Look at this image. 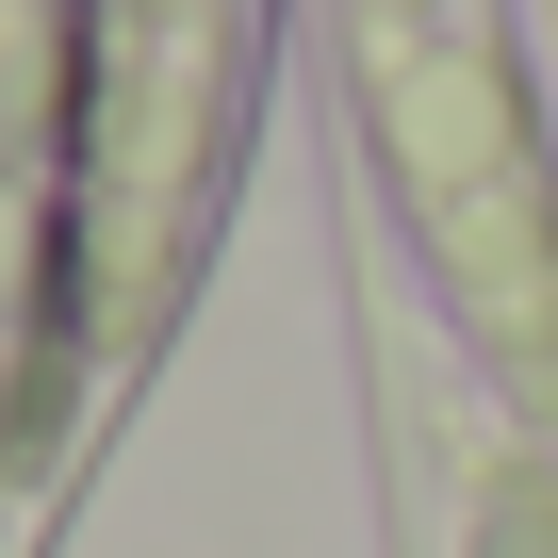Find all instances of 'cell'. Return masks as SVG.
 <instances>
[{
  "instance_id": "obj_1",
  "label": "cell",
  "mask_w": 558,
  "mask_h": 558,
  "mask_svg": "<svg viewBox=\"0 0 558 558\" xmlns=\"http://www.w3.org/2000/svg\"><path fill=\"white\" fill-rule=\"evenodd\" d=\"M476 558H558V509H542V493H509V509H493V542H476Z\"/></svg>"
}]
</instances>
